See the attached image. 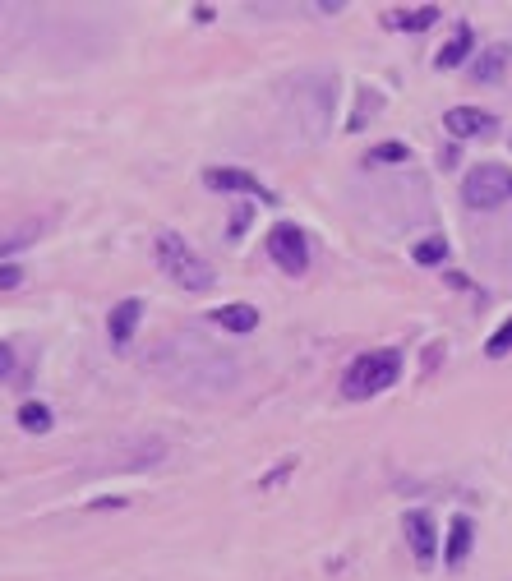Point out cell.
I'll return each instance as SVG.
<instances>
[{"label":"cell","instance_id":"1","mask_svg":"<svg viewBox=\"0 0 512 581\" xmlns=\"http://www.w3.org/2000/svg\"><path fill=\"white\" fill-rule=\"evenodd\" d=\"M397 374H402V351H393V346L365 351V356L351 360V369L342 374V397H351V402L379 397L383 388H393L397 383Z\"/></svg>","mask_w":512,"mask_h":581},{"label":"cell","instance_id":"2","mask_svg":"<svg viewBox=\"0 0 512 581\" xmlns=\"http://www.w3.org/2000/svg\"><path fill=\"white\" fill-rule=\"evenodd\" d=\"M153 249H157V268H162L171 282L185 286V291H208V286H213V268H208V263H203L180 236L162 231Z\"/></svg>","mask_w":512,"mask_h":581},{"label":"cell","instance_id":"3","mask_svg":"<svg viewBox=\"0 0 512 581\" xmlns=\"http://www.w3.org/2000/svg\"><path fill=\"white\" fill-rule=\"evenodd\" d=\"M462 199L471 208H499L512 199V166L499 162H476L462 180Z\"/></svg>","mask_w":512,"mask_h":581},{"label":"cell","instance_id":"4","mask_svg":"<svg viewBox=\"0 0 512 581\" xmlns=\"http://www.w3.org/2000/svg\"><path fill=\"white\" fill-rule=\"evenodd\" d=\"M268 254H273V263L282 268V273L300 277L305 268H310V245H305V231L291 222H277L273 231H268Z\"/></svg>","mask_w":512,"mask_h":581},{"label":"cell","instance_id":"5","mask_svg":"<svg viewBox=\"0 0 512 581\" xmlns=\"http://www.w3.org/2000/svg\"><path fill=\"white\" fill-rule=\"evenodd\" d=\"M402 535H406V545H411V554H416V563H420V568H429V563H434V554H439V535H434V517H429L425 508L402 512Z\"/></svg>","mask_w":512,"mask_h":581},{"label":"cell","instance_id":"6","mask_svg":"<svg viewBox=\"0 0 512 581\" xmlns=\"http://www.w3.org/2000/svg\"><path fill=\"white\" fill-rule=\"evenodd\" d=\"M203 185L208 190H227V194H254V199H273V194L263 190L254 171H240V166H208L203 171Z\"/></svg>","mask_w":512,"mask_h":581},{"label":"cell","instance_id":"7","mask_svg":"<svg viewBox=\"0 0 512 581\" xmlns=\"http://www.w3.org/2000/svg\"><path fill=\"white\" fill-rule=\"evenodd\" d=\"M139 319H143V300H120V305L107 314V337H111V346H116V351H125V346H130Z\"/></svg>","mask_w":512,"mask_h":581},{"label":"cell","instance_id":"8","mask_svg":"<svg viewBox=\"0 0 512 581\" xmlns=\"http://www.w3.org/2000/svg\"><path fill=\"white\" fill-rule=\"evenodd\" d=\"M443 130L453 134V139H476V134L494 130V116L480 107H453L448 116H443Z\"/></svg>","mask_w":512,"mask_h":581},{"label":"cell","instance_id":"9","mask_svg":"<svg viewBox=\"0 0 512 581\" xmlns=\"http://www.w3.org/2000/svg\"><path fill=\"white\" fill-rule=\"evenodd\" d=\"M466 554H471V517L457 512L453 522H448V549H443V563H448V568H462Z\"/></svg>","mask_w":512,"mask_h":581},{"label":"cell","instance_id":"10","mask_svg":"<svg viewBox=\"0 0 512 581\" xmlns=\"http://www.w3.org/2000/svg\"><path fill=\"white\" fill-rule=\"evenodd\" d=\"M471 42H476V37H471V24H457L453 37H448V47L434 56V65H439V70H457V65L471 56Z\"/></svg>","mask_w":512,"mask_h":581},{"label":"cell","instance_id":"11","mask_svg":"<svg viewBox=\"0 0 512 581\" xmlns=\"http://www.w3.org/2000/svg\"><path fill=\"white\" fill-rule=\"evenodd\" d=\"M434 19H439V10H434V5H416V10H393L383 24L397 28V33H425Z\"/></svg>","mask_w":512,"mask_h":581},{"label":"cell","instance_id":"12","mask_svg":"<svg viewBox=\"0 0 512 581\" xmlns=\"http://www.w3.org/2000/svg\"><path fill=\"white\" fill-rule=\"evenodd\" d=\"M213 319H217V328H227V332H254V328H259V309H254V305H240V300H236V305H222V309H217Z\"/></svg>","mask_w":512,"mask_h":581},{"label":"cell","instance_id":"13","mask_svg":"<svg viewBox=\"0 0 512 581\" xmlns=\"http://www.w3.org/2000/svg\"><path fill=\"white\" fill-rule=\"evenodd\" d=\"M508 60H512V51L503 47V42H499V47H489L485 56L476 60V79H480V83H494L503 70H508Z\"/></svg>","mask_w":512,"mask_h":581},{"label":"cell","instance_id":"14","mask_svg":"<svg viewBox=\"0 0 512 581\" xmlns=\"http://www.w3.org/2000/svg\"><path fill=\"white\" fill-rule=\"evenodd\" d=\"M19 425H24L28 434H47V429H51V411L42 402H24V406H19Z\"/></svg>","mask_w":512,"mask_h":581},{"label":"cell","instance_id":"15","mask_svg":"<svg viewBox=\"0 0 512 581\" xmlns=\"http://www.w3.org/2000/svg\"><path fill=\"white\" fill-rule=\"evenodd\" d=\"M443 254H448V240H443V236H429V240H420V245L411 249V259L425 263V268H429V263H439Z\"/></svg>","mask_w":512,"mask_h":581},{"label":"cell","instance_id":"16","mask_svg":"<svg viewBox=\"0 0 512 581\" xmlns=\"http://www.w3.org/2000/svg\"><path fill=\"white\" fill-rule=\"evenodd\" d=\"M508 351H512V319L503 323V328H499V332H494V337H489V342H485V356H489V360H503V356H508Z\"/></svg>","mask_w":512,"mask_h":581},{"label":"cell","instance_id":"17","mask_svg":"<svg viewBox=\"0 0 512 581\" xmlns=\"http://www.w3.org/2000/svg\"><path fill=\"white\" fill-rule=\"evenodd\" d=\"M406 143H379V148H374L370 153V162H406Z\"/></svg>","mask_w":512,"mask_h":581},{"label":"cell","instance_id":"18","mask_svg":"<svg viewBox=\"0 0 512 581\" xmlns=\"http://www.w3.org/2000/svg\"><path fill=\"white\" fill-rule=\"evenodd\" d=\"M19 268H14V263H0V291H14V286H19Z\"/></svg>","mask_w":512,"mask_h":581},{"label":"cell","instance_id":"19","mask_svg":"<svg viewBox=\"0 0 512 581\" xmlns=\"http://www.w3.org/2000/svg\"><path fill=\"white\" fill-rule=\"evenodd\" d=\"M250 217H254V203H245V208H236V217H231V236H240V231L250 226Z\"/></svg>","mask_w":512,"mask_h":581},{"label":"cell","instance_id":"20","mask_svg":"<svg viewBox=\"0 0 512 581\" xmlns=\"http://www.w3.org/2000/svg\"><path fill=\"white\" fill-rule=\"evenodd\" d=\"M10 369H14V351L0 342V379H10Z\"/></svg>","mask_w":512,"mask_h":581},{"label":"cell","instance_id":"21","mask_svg":"<svg viewBox=\"0 0 512 581\" xmlns=\"http://www.w3.org/2000/svg\"><path fill=\"white\" fill-rule=\"evenodd\" d=\"M24 245V236H0V254H10V249Z\"/></svg>","mask_w":512,"mask_h":581}]
</instances>
